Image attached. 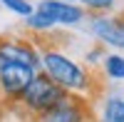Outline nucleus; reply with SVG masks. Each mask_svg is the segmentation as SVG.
<instances>
[{
    "mask_svg": "<svg viewBox=\"0 0 124 122\" xmlns=\"http://www.w3.org/2000/svg\"><path fill=\"white\" fill-rule=\"evenodd\" d=\"M40 72H45L52 82L72 95H82L92 87V72L82 67L72 57L57 52V50H42L40 52Z\"/></svg>",
    "mask_w": 124,
    "mask_h": 122,
    "instance_id": "obj_1",
    "label": "nucleus"
},
{
    "mask_svg": "<svg viewBox=\"0 0 124 122\" xmlns=\"http://www.w3.org/2000/svg\"><path fill=\"white\" fill-rule=\"evenodd\" d=\"M67 95H70L67 90H62L57 82H52L45 72H37L35 80L27 85V90L20 95V102L35 117H40V115H45L47 110H52L57 102H62Z\"/></svg>",
    "mask_w": 124,
    "mask_h": 122,
    "instance_id": "obj_2",
    "label": "nucleus"
},
{
    "mask_svg": "<svg viewBox=\"0 0 124 122\" xmlns=\"http://www.w3.org/2000/svg\"><path fill=\"white\" fill-rule=\"evenodd\" d=\"M40 70L23 65V62H5L0 65V92L8 100H20V95L27 90V85L35 80Z\"/></svg>",
    "mask_w": 124,
    "mask_h": 122,
    "instance_id": "obj_3",
    "label": "nucleus"
},
{
    "mask_svg": "<svg viewBox=\"0 0 124 122\" xmlns=\"http://www.w3.org/2000/svg\"><path fill=\"white\" fill-rule=\"evenodd\" d=\"M37 122H92L89 102L82 95H67L62 102H57L52 110L40 115Z\"/></svg>",
    "mask_w": 124,
    "mask_h": 122,
    "instance_id": "obj_4",
    "label": "nucleus"
},
{
    "mask_svg": "<svg viewBox=\"0 0 124 122\" xmlns=\"http://www.w3.org/2000/svg\"><path fill=\"white\" fill-rule=\"evenodd\" d=\"M89 27L102 45L124 50V15H92Z\"/></svg>",
    "mask_w": 124,
    "mask_h": 122,
    "instance_id": "obj_5",
    "label": "nucleus"
},
{
    "mask_svg": "<svg viewBox=\"0 0 124 122\" xmlns=\"http://www.w3.org/2000/svg\"><path fill=\"white\" fill-rule=\"evenodd\" d=\"M5 62H23V65L40 70V50L27 40L0 37V65Z\"/></svg>",
    "mask_w": 124,
    "mask_h": 122,
    "instance_id": "obj_6",
    "label": "nucleus"
},
{
    "mask_svg": "<svg viewBox=\"0 0 124 122\" xmlns=\"http://www.w3.org/2000/svg\"><path fill=\"white\" fill-rule=\"evenodd\" d=\"M37 13H42L47 20H52V25H79L85 20V8H79L75 3H62V0H42L40 5H35Z\"/></svg>",
    "mask_w": 124,
    "mask_h": 122,
    "instance_id": "obj_7",
    "label": "nucleus"
},
{
    "mask_svg": "<svg viewBox=\"0 0 124 122\" xmlns=\"http://www.w3.org/2000/svg\"><path fill=\"white\" fill-rule=\"evenodd\" d=\"M102 70L109 80H124V55L109 52L102 57Z\"/></svg>",
    "mask_w": 124,
    "mask_h": 122,
    "instance_id": "obj_8",
    "label": "nucleus"
},
{
    "mask_svg": "<svg viewBox=\"0 0 124 122\" xmlns=\"http://www.w3.org/2000/svg\"><path fill=\"white\" fill-rule=\"evenodd\" d=\"M102 122H124V100L109 97L102 107Z\"/></svg>",
    "mask_w": 124,
    "mask_h": 122,
    "instance_id": "obj_9",
    "label": "nucleus"
},
{
    "mask_svg": "<svg viewBox=\"0 0 124 122\" xmlns=\"http://www.w3.org/2000/svg\"><path fill=\"white\" fill-rule=\"evenodd\" d=\"M0 5L8 8L10 13H15V15H20V17H25V20L35 13V5L30 3V0H0Z\"/></svg>",
    "mask_w": 124,
    "mask_h": 122,
    "instance_id": "obj_10",
    "label": "nucleus"
},
{
    "mask_svg": "<svg viewBox=\"0 0 124 122\" xmlns=\"http://www.w3.org/2000/svg\"><path fill=\"white\" fill-rule=\"evenodd\" d=\"M75 5H79V8H89V10H94L97 15H107L109 10H114L117 0H75Z\"/></svg>",
    "mask_w": 124,
    "mask_h": 122,
    "instance_id": "obj_11",
    "label": "nucleus"
},
{
    "mask_svg": "<svg viewBox=\"0 0 124 122\" xmlns=\"http://www.w3.org/2000/svg\"><path fill=\"white\" fill-rule=\"evenodd\" d=\"M27 27L35 30V33H47V30L55 27V25H52V20H47L42 13H37V10H35V13L27 17Z\"/></svg>",
    "mask_w": 124,
    "mask_h": 122,
    "instance_id": "obj_12",
    "label": "nucleus"
}]
</instances>
